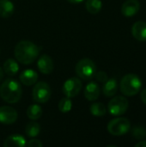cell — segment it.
<instances>
[{"label":"cell","mask_w":146,"mask_h":147,"mask_svg":"<svg viewBox=\"0 0 146 147\" xmlns=\"http://www.w3.org/2000/svg\"><path fill=\"white\" fill-rule=\"evenodd\" d=\"M40 54L39 47L29 40L19 41L14 49V55L16 60L23 65H29L35 61Z\"/></svg>","instance_id":"cell-1"},{"label":"cell","mask_w":146,"mask_h":147,"mask_svg":"<svg viewBox=\"0 0 146 147\" xmlns=\"http://www.w3.org/2000/svg\"><path fill=\"white\" fill-rule=\"evenodd\" d=\"M22 96L20 83L14 78H7L0 86V96L8 103H16Z\"/></svg>","instance_id":"cell-2"},{"label":"cell","mask_w":146,"mask_h":147,"mask_svg":"<svg viewBox=\"0 0 146 147\" xmlns=\"http://www.w3.org/2000/svg\"><path fill=\"white\" fill-rule=\"evenodd\" d=\"M142 87V81L139 76L130 73L124 76L120 81V88L123 95L133 96L138 94Z\"/></svg>","instance_id":"cell-3"},{"label":"cell","mask_w":146,"mask_h":147,"mask_svg":"<svg viewBox=\"0 0 146 147\" xmlns=\"http://www.w3.org/2000/svg\"><path fill=\"white\" fill-rule=\"evenodd\" d=\"M75 71L79 78L87 81L92 79L97 71L96 63L90 59L85 58L82 59L77 63L75 66Z\"/></svg>","instance_id":"cell-4"},{"label":"cell","mask_w":146,"mask_h":147,"mask_svg":"<svg viewBox=\"0 0 146 147\" xmlns=\"http://www.w3.org/2000/svg\"><path fill=\"white\" fill-rule=\"evenodd\" d=\"M131 123L126 118H115L108 124V131L114 136H122L129 132Z\"/></svg>","instance_id":"cell-5"},{"label":"cell","mask_w":146,"mask_h":147,"mask_svg":"<svg viewBox=\"0 0 146 147\" xmlns=\"http://www.w3.org/2000/svg\"><path fill=\"white\" fill-rule=\"evenodd\" d=\"M33 88L32 96L33 100L38 103H46L49 101L51 97V88L49 84L46 82L40 81L34 84Z\"/></svg>","instance_id":"cell-6"},{"label":"cell","mask_w":146,"mask_h":147,"mask_svg":"<svg viewBox=\"0 0 146 147\" xmlns=\"http://www.w3.org/2000/svg\"><path fill=\"white\" fill-rule=\"evenodd\" d=\"M129 102L127 99L124 96H118L111 99L108 105V110L110 115L114 116H119L124 115L128 109Z\"/></svg>","instance_id":"cell-7"},{"label":"cell","mask_w":146,"mask_h":147,"mask_svg":"<svg viewBox=\"0 0 146 147\" xmlns=\"http://www.w3.org/2000/svg\"><path fill=\"white\" fill-rule=\"evenodd\" d=\"M82 88H83L82 81L79 78L73 77V78H68L64 83L62 90L65 96L72 98V97L77 96L80 93Z\"/></svg>","instance_id":"cell-8"},{"label":"cell","mask_w":146,"mask_h":147,"mask_svg":"<svg viewBox=\"0 0 146 147\" xmlns=\"http://www.w3.org/2000/svg\"><path fill=\"white\" fill-rule=\"evenodd\" d=\"M18 114L16 110L9 106L0 107V123L10 125L16 121Z\"/></svg>","instance_id":"cell-9"},{"label":"cell","mask_w":146,"mask_h":147,"mask_svg":"<svg viewBox=\"0 0 146 147\" xmlns=\"http://www.w3.org/2000/svg\"><path fill=\"white\" fill-rule=\"evenodd\" d=\"M37 67L39 71L43 74H50L53 71L54 65L52 58L47 54L41 55L37 61Z\"/></svg>","instance_id":"cell-10"},{"label":"cell","mask_w":146,"mask_h":147,"mask_svg":"<svg viewBox=\"0 0 146 147\" xmlns=\"http://www.w3.org/2000/svg\"><path fill=\"white\" fill-rule=\"evenodd\" d=\"M140 9V3L139 0H126L121 6V13L126 17H132L135 16Z\"/></svg>","instance_id":"cell-11"},{"label":"cell","mask_w":146,"mask_h":147,"mask_svg":"<svg viewBox=\"0 0 146 147\" xmlns=\"http://www.w3.org/2000/svg\"><path fill=\"white\" fill-rule=\"evenodd\" d=\"M132 34L133 36L139 40L146 41V22L143 21L136 22L132 27Z\"/></svg>","instance_id":"cell-12"},{"label":"cell","mask_w":146,"mask_h":147,"mask_svg":"<svg viewBox=\"0 0 146 147\" xmlns=\"http://www.w3.org/2000/svg\"><path fill=\"white\" fill-rule=\"evenodd\" d=\"M19 78L22 84L26 86H31V85H34L37 82L38 74L33 69H27V70H24L20 74Z\"/></svg>","instance_id":"cell-13"},{"label":"cell","mask_w":146,"mask_h":147,"mask_svg":"<svg viewBox=\"0 0 146 147\" xmlns=\"http://www.w3.org/2000/svg\"><path fill=\"white\" fill-rule=\"evenodd\" d=\"M100 87L97 83L90 82L84 89V96L88 101L93 102L98 99L100 96Z\"/></svg>","instance_id":"cell-14"},{"label":"cell","mask_w":146,"mask_h":147,"mask_svg":"<svg viewBox=\"0 0 146 147\" xmlns=\"http://www.w3.org/2000/svg\"><path fill=\"white\" fill-rule=\"evenodd\" d=\"M27 146V140L22 135L20 134H12L6 138L3 142L4 147H24Z\"/></svg>","instance_id":"cell-15"},{"label":"cell","mask_w":146,"mask_h":147,"mask_svg":"<svg viewBox=\"0 0 146 147\" xmlns=\"http://www.w3.org/2000/svg\"><path fill=\"white\" fill-rule=\"evenodd\" d=\"M118 90V83L115 78H108L102 87V92L107 97L114 96Z\"/></svg>","instance_id":"cell-16"},{"label":"cell","mask_w":146,"mask_h":147,"mask_svg":"<svg viewBox=\"0 0 146 147\" xmlns=\"http://www.w3.org/2000/svg\"><path fill=\"white\" fill-rule=\"evenodd\" d=\"M15 11V6L10 0H0V16L3 18L10 17Z\"/></svg>","instance_id":"cell-17"},{"label":"cell","mask_w":146,"mask_h":147,"mask_svg":"<svg viewBox=\"0 0 146 147\" xmlns=\"http://www.w3.org/2000/svg\"><path fill=\"white\" fill-rule=\"evenodd\" d=\"M3 71L8 76H15L19 71V65L14 59H8L3 63Z\"/></svg>","instance_id":"cell-18"},{"label":"cell","mask_w":146,"mask_h":147,"mask_svg":"<svg viewBox=\"0 0 146 147\" xmlns=\"http://www.w3.org/2000/svg\"><path fill=\"white\" fill-rule=\"evenodd\" d=\"M43 109L39 104H31L27 109V116L32 121L39 120L42 116Z\"/></svg>","instance_id":"cell-19"},{"label":"cell","mask_w":146,"mask_h":147,"mask_svg":"<svg viewBox=\"0 0 146 147\" xmlns=\"http://www.w3.org/2000/svg\"><path fill=\"white\" fill-rule=\"evenodd\" d=\"M85 8L89 13L96 15L102 10V0H87L85 3Z\"/></svg>","instance_id":"cell-20"},{"label":"cell","mask_w":146,"mask_h":147,"mask_svg":"<svg viewBox=\"0 0 146 147\" xmlns=\"http://www.w3.org/2000/svg\"><path fill=\"white\" fill-rule=\"evenodd\" d=\"M25 133L30 138L37 137L40 133V124L37 123L34 121L28 123L26 127H25Z\"/></svg>","instance_id":"cell-21"},{"label":"cell","mask_w":146,"mask_h":147,"mask_svg":"<svg viewBox=\"0 0 146 147\" xmlns=\"http://www.w3.org/2000/svg\"><path fill=\"white\" fill-rule=\"evenodd\" d=\"M90 114L96 117H101L106 115L107 113V109L105 105L102 102H95L93 103L90 108H89Z\"/></svg>","instance_id":"cell-22"},{"label":"cell","mask_w":146,"mask_h":147,"mask_svg":"<svg viewBox=\"0 0 146 147\" xmlns=\"http://www.w3.org/2000/svg\"><path fill=\"white\" fill-rule=\"evenodd\" d=\"M58 108H59V110L63 114L69 113L72 109V101H71V99L70 97H67V96L63 97L59 101Z\"/></svg>","instance_id":"cell-23"},{"label":"cell","mask_w":146,"mask_h":147,"mask_svg":"<svg viewBox=\"0 0 146 147\" xmlns=\"http://www.w3.org/2000/svg\"><path fill=\"white\" fill-rule=\"evenodd\" d=\"M132 135L137 140H144L146 137V129L142 126H136L132 130Z\"/></svg>","instance_id":"cell-24"},{"label":"cell","mask_w":146,"mask_h":147,"mask_svg":"<svg viewBox=\"0 0 146 147\" xmlns=\"http://www.w3.org/2000/svg\"><path fill=\"white\" fill-rule=\"evenodd\" d=\"M94 78H96V79L98 81V82H101V83H105L108 79V74L105 72V71H96V75H95V77Z\"/></svg>","instance_id":"cell-25"},{"label":"cell","mask_w":146,"mask_h":147,"mask_svg":"<svg viewBox=\"0 0 146 147\" xmlns=\"http://www.w3.org/2000/svg\"><path fill=\"white\" fill-rule=\"evenodd\" d=\"M27 146L29 147H41L43 146V144L39 140H31L27 143Z\"/></svg>","instance_id":"cell-26"},{"label":"cell","mask_w":146,"mask_h":147,"mask_svg":"<svg viewBox=\"0 0 146 147\" xmlns=\"http://www.w3.org/2000/svg\"><path fill=\"white\" fill-rule=\"evenodd\" d=\"M140 96H141V100H142V102L145 103L146 105V89L145 90H143L142 91H141V95H140Z\"/></svg>","instance_id":"cell-27"},{"label":"cell","mask_w":146,"mask_h":147,"mask_svg":"<svg viewBox=\"0 0 146 147\" xmlns=\"http://www.w3.org/2000/svg\"><path fill=\"white\" fill-rule=\"evenodd\" d=\"M136 147H146V140H142L140 142H139L138 144H136Z\"/></svg>","instance_id":"cell-28"},{"label":"cell","mask_w":146,"mask_h":147,"mask_svg":"<svg viewBox=\"0 0 146 147\" xmlns=\"http://www.w3.org/2000/svg\"><path fill=\"white\" fill-rule=\"evenodd\" d=\"M69 3H72V4H77V3H83V1H85V0H67Z\"/></svg>","instance_id":"cell-29"},{"label":"cell","mask_w":146,"mask_h":147,"mask_svg":"<svg viewBox=\"0 0 146 147\" xmlns=\"http://www.w3.org/2000/svg\"><path fill=\"white\" fill-rule=\"evenodd\" d=\"M3 78V70L0 67V81Z\"/></svg>","instance_id":"cell-30"}]
</instances>
